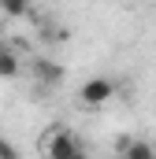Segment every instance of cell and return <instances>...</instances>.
Here are the masks:
<instances>
[{
	"mask_svg": "<svg viewBox=\"0 0 156 159\" xmlns=\"http://www.w3.org/2000/svg\"><path fill=\"white\" fill-rule=\"evenodd\" d=\"M41 148H45V156H48V159H89V156H85V148L78 144V137L67 129V126H56V129L41 141Z\"/></svg>",
	"mask_w": 156,
	"mask_h": 159,
	"instance_id": "6da1fadb",
	"label": "cell"
},
{
	"mask_svg": "<svg viewBox=\"0 0 156 159\" xmlns=\"http://www.w3.org/2000/svg\"><path fill=\"white\" fill-rule=\"evenodd\" d=\"M115 96V81L112 78H89L78 85V100L85 104V107H100V104H108Z\"/></svg>",
	"mask_w": 156,
	"mask_h": 159,
	"instance_id": "7a4b0ae2",
	"label": "cell"
},
{
	"mask_svg": "<svg viewBox=\"0 0 156 159\" xmlns=\"http://www.w3.org/2000/svg\"><path fill=\"white\" fill-rule=\"evenodd\" d=\"M0 78L4 81L19 78V52H11L7 44H0Z\"/></svg>",
	"mask_w": 156,
	"mask_h": 159,
	"instance_id": "3957f363",
	"label": "cell"
},
{
	"mask_svg": "<svg viewBox=\"0 0 156 159\" xmlns=\"http://www.w3.org/2000/svg\"><path fill=\"white\" fill-rule=\"evenodd\" d=\"M34 70H37L41 81H48V85H60L63 81V67H56V63H45V59H37L34 63Z\"/></svg>",
	"mask_w": 156,
	"mask_h": 159,
	"instance_id": "277c9868",
	"label": "cell"
},
{
	"mask_svg": "<svg viewBox=\"0 0 156 159\" xmlns=\"http://www.w3.org/2000/svg\"><path fill=\"white\" fill-rule=\"evenodd\" d=\"M123 159H156V148L149 141H130L126 152H123Z\"/></svg>",
	"mask_w": 156,
	"mask_h": 159,
	"instance_id": "5b68a950",
	"label": "cell"
},
{
	"mask_svg": "<svg viewBox=\"0 0 156 159\" xmlns=\"http://www.w3.org/2000/svg\"><path fill=\"white\" fill-rule=\"evenodd\" d=\"M0 7H4V15H26L30 11V0H0Z\"/></svg>",
	"mask_w": 156,
	"mask_h": 159,
	"instance_id": "8992f818",
	"label": "cell"
},
{
	"mask_svg": "<svg viewBox=\"0 0 156 159\" xmlns=\"http://www.w3.org/2000/svg\"><path fill=\"white\" fill-rule=\"evenodd\" d=\"M0 159H22V152H19L7 137H0Z\"/></svg>",
	"mask_w": 156,
	"mask_h": 159,
	"instance_id": "52a82bcc",
	"label": "cell"
}]
</instances>
